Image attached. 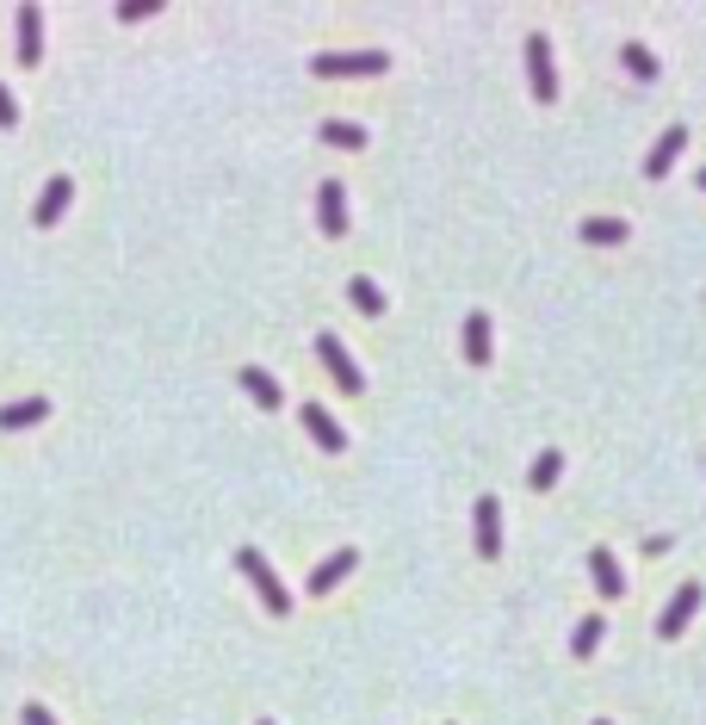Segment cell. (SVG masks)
<instances>
[{
    "label": "cell",
    "mask_w": 706,
    "mask_h": 725,
    "mask_svg": "<svg viewBox=\"0 0 706 725\" xmlns=\"http://www.w3.org/2000/svg\"><path fill=\"white\" fill-rule=\"evenodd\" d=\"M236 564H242V577H249L254 590H261V602H267V614H291V595H286V583H279V577H273V564L261 552H254V546H242V552H236Z\"/></svg>",
    "instance_id": "6da1fadb"
},
{
    "label": "cell",
    "mask_w": 706,
    "mask_h": 725,
    "mask_svg": "<svg viewBox=\"0 0 706 725\" xmlns=\"http://www.w3.org/2000/svg\"><path fill=\"white\" fill-rule=\"evenodd\" d=\"M384 69H391V57H384V50H342V57H316V62H310V75H323V81L384 75Z\"/></svg>",
    "instance_id": "7a4b0ae2"
},
{
    "label": "cell",
    "mask_w": 706,
    "mask_h": 725,
    "mask_svg": "<svg viewBox=\"0 0 706 725\" xmlns=\"http://www.w3.org/2000/svg\"><path fill=\"white\" fill-rule=\"evenodd\" d=\"M316 360L328 366V379L342 384L347 397H360V391H366V372H360V366H354V360H347L342 335H328V329H323V335H316Z\"/></svg>",
    "instance_id": "3957f363"
},
{
    "label": "cell",
    "mask_w": 706,
    "mask_h": 725,
    "mask_svg": "<svg viewBox=\"0 0 706 725\" xmlns=\"http://www.w3.org/2000/svg\"><path fill=\"white\" fill-rule=\"evenodd\" d=\"M527 81H534V99H539V106H552V99H558V69H552V44L539 38V32H534V38H527Z\"/></svg>",
    "instance_id": "277c9868"
},
{
    "label": "cell",
    "mask_w": 706,
    "mask_h": 725,
    "mask_svg": "<svg viewBox=\"0 0 706 725\" xmlns=\"http://www.w3.org/2000/svg\"><path fill=\"white\" fill-rule=\"evenodd\" d=\"M471 521H478V558H502V502L496 497H478Z\"/></svg>",
    "instance_id": "5b68a950"
},
{
    "label": "cell",
    "mask_w": 706,
    "mask_h": 725,
    "mask_svg": "<svg viewBox=\"0 0 706 725\" xmlns=\"http://www.w3.org/2000/svg\"><path fill=\"white\" fill-rule=\"evenodd\" d=\"M316 224H323V236H347V192H342V180H323V192H316Z\"/></svg>",
    "instance_id": "8992f818"
},
{
    "label": "cell",
    "mask_w": 706,
    "mask_h": 725,
    "mask_svg": "<svg viewBox=\"0 0 706 725\" xmlns=\"http://www.w3.org/2000/svg\"><path fill=\"white\" fill-rule=\"evenodd\" d=\"M69 199H75V180H69V174H57V180H50V187L38 192V211H32V224L50 229V224L62 217V211H69Z\"/></svg>",
    "instance_id": "52a82bcc"
},
{
    "label": "cell",
    "mask_w": 706,
    "mask_h": 725,
    "mask_svg": "<svg viewBox=\"0 0 706 725\" xmlns=\"http://www.w3.org/2000/svg\"><path fill=\"white\" fill-rule=\"evenodd\" d=\"M694 608H701V583H682V590H675V602L657 614V632H663V639H675V632L694 620Z\"/></svg>",
    "instance_id": "ba28073f"
},
{
    "label": "cell",
    "mask_w": 706,
    "mask_h": 725,
    "mask_svg": "<svg viewBox=\"0 0 706 725\" xmlns=\"http://www.w3.org/2000/svg\"><path fill=\"white\" fill-rule=\"evenodd\" d=\"M682 150H687V124H669V131L657 136V143H650V155H645V174H650V180H663V174H669V162H675Z\"/></svg>",
    "instance_id": "9c48e42d"
},
{
    "label": "cell",
    "mask_w": 706,
    "mask_h": 725,
    "mask_svg": "<svg viewBox=\"0 0 706 725\" xmlns=\"http://www.w3.org/2000/svg\"><path fill=\"white\" fill-rule=\"evenodd\" d=\"M589 571H595V590H601V602H620V595H626V577H620V558H613L608 546H595V552H589Z\"/></svg>",
    "instance_id": "30bf717a"
},
{
    "label": "cell",
    "mask_w": 706,
    "mask_h": 725,
    "mask_svg": "<svg viewBox=\"0 0 706 725\" xmlns=\"http://www.w3.org/2000/svg\"><path fill=\"white\" fill-rule=\"evenodd\" d=\"M304 428H310V435H316V447H323V453H347V435H342V421L328 416L323 403H304Z\"/></svg>",
    "instance_id": "8fae6325"
},
{
    "label": "cell",
    "mask_w": 706,
    "mask_h": 725,
    "mask_svg": "<svg viewBox=\"0 0 706 725\" xmlns=\"http://www.w3.org/2000/svg\"><path fill=\"white\" fill-rule=\"evenodd\" d=\"M354 564H360V552H354V546H342L335 558H323V564L310 571V595H328V590H335V583H342L347 571H354Z\"/></svg>",
    "instance_id": "7c38bea8"
},
{
    "label": "cell",
    "mask_w": 706,
    "mask_h": 725,
    "mask_svg": "<svg viewBox=\"0 0 706 725\" xmlns=\"http://www.w3.org/2000/svg\"><path fill=\"white\" fill-rule=\"evenodd\" d=\"M38 57H44V7H20V62L32 69Z\"/></svg>",
    "instance_id": "4fadbf2b"
},
{
    "label": "cell",
    "mask_w": 706,
    "mask_h": 725,
    "mask_svg": "<svg viewBox=\"0 0 706 725\" xmlns=\"http://www.w3.org/2000/svg\"><path fill=\"white\" fill-rule=\"evenodd\" d=\"M465 360H471V366H490V317H483V310H471V317H465Z\"/></svg>",
    "instance_id": "5bb4252c"
},
{
    "label": "cell",
    "mask_w": 706,
    "mask_h": 725,
    "mask_svg": "<svg viewBox=\"0 0 706 725\" xmlns=\"http://www.w3.org/2000/svg\"><path fill=\"white\" fill-rule=\"evenodd\" d=\"M242 391H249L261 409H279V379H273V372H261V366H249V372H242Z\"/></svg>",
    "instance_id": "9a60e30c"
},
{
    "label": "cell",
    "mask_w": 706,
    "mask_h": 725,
    "mask_svg": "<svg viewBox=\"0 0 706 725\" xmlns=\"http://www.w3.org/2000/svg\"><path fill=\"white\" fill-rule=\"evenodd\" d=\"M44 416H50V403L25 397V403H7V409H0V428H32V421H44Z\"/></svg>",
    "instance_id": "2e32d148"
},
{
    "label": "cell",
    "mask_w": 706,
    "mask_h": 725,
    "mask_svg": "<svg viewBox=\"0 0 706 725\" xmlns=\"http://www.w3.org/2000/svg\"><path fill=\"white\" fill-rule=\"evenodd\" d=\"M323 143H335V150H347V155H360L366 150V131H360V124H347V118H328V124H323Z\"/></svg>",
    "instance_id": "e0dca14e"
},
{
    "label": "cell",
    "mask_w": 706,
    "mask_h": 725,
    "mask_svg": "<svg viewBox=\"0 0 706 725\" xmlns=\"http://www.w3.org/2000/svg\"><path fill=\"white\" fill-rule=\"evenodd\" d=\"M583 242L613 249V242H626V224H620V217H589V224H583Z\"/></svg>",
    "instance_id": "ac0fdd59"
},
{
    "label": "cell",
    "mask_w": 706,
    "mask_h": 725,
    "mask_svg": "<svg viewBox=\"0 0 706 725\" xmlns=\"http://www.w3.org/2000/svg\"><path fill=\"white\" fill-rule=\"evenodd\" d=\"M601 614H589V620H583V627L571 632V657H595V651H601Z\"/></svg>",
    "instance_id": "d6986e66"
},
{
    "label": "cell",
    "mask_w": 706,
    "mask_h": 725,
    "mask_svg": "<svg viewBox=\"0 0 706 725\" xmlns=\"http://www.w3.org/2000/svg\"><path fill=\"white\" fill-rule=\"evenodd\" d=\"M347 298H354L360 317H379V310H384V292L372 286V280H347Z\"/></svg>",
    "instance_id": "ffe728a7"
},
{
    "label": "cell",
    "mask_w": 706,
    "mask_h": 725,
    "mask_svg": "<svg viewBox=\"0 0 706 725\" xmlns=\"http://www.w3.org/2000/svg\"><path fill=\"white\" fill-rule=\"evenodd\" d=\"M558 472H564V453H558V447H546V453L534 459V477H527V484H534V490H552Z\"/></svg>",
    "instance_id": "44dd1931"
},
{
    "label": "cell",
    "mask_w": 706,
    "mask_h": 725,
    "mask_svg": "<svg viewBox=\"0 0 706 725\" xmlns=\"http://www.w3.org/2000/svg\"><path fill=\"white\" fill-rule=\"evenodd\" d=\"M620 62H626V75H638V81H657V57H650L645 44H626V50H620Z\"/></svg>",
    "instance_id": "7402d4cb"
},
{
    "label": "cell",
    "mask_w": 706,
    "mask_h": 725,
    "mask_svg": "<svg viewBox=\"0 0 706 725\" xmlns=\"http://www.w3.org/2000/svg\"><path fill=\"white\" fill-rule=\"evenodd\" d=\"M149 13H161V7H155V0H124V7H118V20H124V25L149 20Z\"/></svg>",
    "instance_id": "603a6c76"
},
{
    "label": "cell",
    "mask_w": 706,
    "mask_h": 725,
    "mask_svg": "<svg viewBox=\"0 0 706 725\" xmlns=\"http://www.w3.org/2000/svg\"><path fill=\"white\" fill-rule=\"evenodd\" d=\"M13 124H20V106H13V94H7V87H0V131H13Z\"/></svg>",
    "instance_id": "cb8c5ba5"
},
{
    "label": "cell",
    "mask_w": 706,
    "mask_h": 725,
    "mask_svg": "<svg viewBox=\"0 0 706 725\" xmlns=\"http://www.w3.org/2000/svg\"><path fill=\"white\" fill-rule=\"evenodd\" d=\"M25 725H57V720H50V706L32 701V706H25Z\"/></svg>",
    "instance_id": "d4e9b609"
},
{
    "label": "cell",
    "mask_w": 706,
    "mask_h": 725,
    "mask_svg": "<svg viewBox=\"0 0 706 725\" xmlns=\"http://www.w3.org/2000/svg\"><path fill=\"white\" fill-rule=\"evenodd\" d=\"M701 187H706V168H701Z\"/></svg>",
    "instance_id": "484cf974"
},
{
    "label": "cell",
    "mask_w": 706,
    "mask_h": 725,
    "mask_svg": "<svg viewBox=\"0 0 706 725\" xmlns=\"http://www.w3.org/2000/svg\"><path fill=\"white\" fill-rule=\"evenodd\" d=\"M595 725H608V720H595Z\"/></svg>",
    "instance_id": "4316f807"
},
{
    "label": "cell",
    "mask_w": 706,
    "mask_h": 725,
    "mask_svg": "<svg viewBox=\"0 0 706 725\" xmlns=\"http://www.w3.org/2000/svg\"><path fill=\"white\" fill-rule=\"evenodd\" d=\"M261 725H273V720H261Z\"/></svg>",
    "instance_id": "83f0119b"
}]
</instances>
